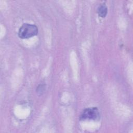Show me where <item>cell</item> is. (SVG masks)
I'll return each instance as SVG.
<instances>
[{"instance_id": "1", "label": "cell", "mask_w": 133, "mask_h": 133, "mask_svg": "<svg viewBox=\"0 0 133 133\" xmlns=\"http://www.w3.org/2000/svg\"><path fill=\"white\" fill-rule=\"evenodd\" d=\"M38 33V28L35 24L23 23L18 31V36L22 39L31 38Z\"/></svg>"}, {"instance_id": "3", "label": "cell", "mask_w": 133, "mask_h": 133, "mask_svg": "<svg viewBox=\"0 0 133 133\" xmlns=\"http://www.w3.org/2000/svg\"><path fill=\"white\" fill-rule=\"evenodd\" d=\"M97 12L99 17L101 18H104L107 15L108 9L106 5L104 4L100 5L97 9Z\"/></svg>"}, {"instance_id": "2", "label": "cell", "mask_w": 133, "mask_h": 133, "mask_svg": "<svg viewBox=\"0 0 133 133\" xmlns=\"http://www.w3.org/2000/svg\"><path fill=\"white\" fill-rule=\"evenodd\" d=\"M100 118V113L97 108H88L83 110L79 116V119L82 121H98Z\"/></svg>"}]
</instances>
